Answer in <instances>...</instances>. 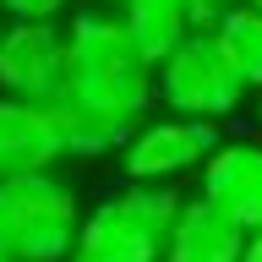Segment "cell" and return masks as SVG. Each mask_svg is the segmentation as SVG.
<instances>
[{
  "label": "cell",
  "mask_w": 262,
  "mask_h": 262,
  "mask_svg": "<svg viewBox=\"0 0 262 262\" xmlns=\"http://www.w3.org/2000/svg\"><path fill=\"white\" fill-rule=\"evenodd\" d=\"M60 98L120 126H137L153 110V60L126 38L110 6H82L60 28Z\"/></svg>",
  "instance_id": "1"
},
{
  "label": "cell",
  "mask_w": 262,
  "mask_h": 262,
  "mask_svg": "<svg viewBox=\"0 0 262 262\" xmlns=\"http://www.w3.org/2000/svg\"><path fill=\"white\" fill-rule=\"evenodd\" d=\"M175 202H180L175 186H142V180L115 186L93 208H82L66 262H159Z\"/></svg>",
  "instance_id": "2"
},
{
  "label": "cell",
  "mask_w": 262,
  "mask_h": 262,
  "mask_svg": "<svg viewBox=\"0 0 262 262\" xmlns=\"http://www.w3.org/2000/svg\"><path fill=\"white\" fill-rule=\"evenodd\" d=\"M82 224V196L60 169L0 175V257L6 262H66Z\"/></svg>",
  "instance_id": "3"
},
{
  "label": "cell",
  "mask_w": 262,
  "mask_h": 262,
  "mask_svg": "<svg viewBox=\"0 0 262 262\" xmlns=\"http://www.w3.org/2000/svg\"><path fill=\"white\" fill-rule=\"evenodd\" d=\"M246 98H251V88L229 71V60L219 55L208 28H191L164 60H153V104H164L169 115L224 126L246 110Z\"/></svg>",
  "instance_id": "4"
},
{
  "label": "cell",
  "mask_w": 262,
  "mask_h": 262,
  "mask_svg": "<svg viewBox=\"0 0 262 262\" xmlns=\"http://www.w3.org/2000/svg\"><path fill=\"white\" fill-rule=\"evenodd\" d=\"M219 137L224 131L213 120H191V115H169V110L142 115L120 142V169H126V180H142V186H180L186 175L202 169Z\"/></svg>",
  "instance_id": "5"
},
{
  "label": "cell",
  "mask_w": 262,
  "mask_h": 262,
  "mask_svg": "<svg viewBox=\"0 0 262 262\" xmlns=\"http://www.w3.org/2000/svg\"><path fill=\"white\" fill-rule=\"evenodd\" d=\"M196 196L229 224L262 229V137H219L196 169Z\"/></svg>",
  "instance_id": "6"
},
{
  "label": "cell",
  "mask_w": 262,
  "mask_h": 262,
  "mask_svg": "<svg viewBox=\"0 0 262 262\" xmlns=\"http://www.w3.org/2000/svg\"><path fill=\"white\" fill-rule=\"evenodd\" d=\"M60 22H0V93L22 104L60 98Z\"/></svg>",
  "instance_id": "7"
},
{
  "label": "cell",
  "mask_w": 262,
  "mask_h": 262,
  "mask_svg": "<svg viewBox=\"0 0 262 262\" xmlns=\"http://www.w3.org/2000/svg\"><path fill=\"white\" fill-rule=\"evenodd\" d=\"M246 229L229 224L219 208H208L202 196H180L175 219L164 229V251L159 262H241Z\"/></svg>",
  "instance_id": "8"
},
{
  "label": "cell",
  "mask_w": 262,
  "mask_h": 262,
  "mask_svg": "<svg viewBox=\"0 0 262 262\" xmlns=\"http://www.w3.org/2000/svg\"><path fill=\"white\" fill-rule=\"evenodd\" d=\"M60 169V137L49 104H22L0 93V175Z\"/></svg>",
  "instance_id": "9"
},
{
  "label": "cell",
  "mask_w": 262,
  "mask_h": 262,
  "mask_svg": "<svg viewBox=\"0 0 262 262\" xmlns=\"http://www.w3.org/2000/svg\"><path fill=\"white\" fill-rule=\"evenodd\" d=\"M110 11H115V22L126 28V38L142 49L147 60H164V55L191 33L180 0H110Z\"/></svg>",
  "instance_id": "10"
},
{
  "label": "cell",
  "mask_w": 262,
  "mask_h": 262,
  "mask_svg": "<svg viewBox=\"0 0 262 262\" xmlns=\"http://www.w3.org/2000/svg\"><path fill=\"white\" fill-rule=\"evenodd\" d=\"M208 38L219 44V55L229 60V71L246 82V88H262V11L257 6H224V11L208 22Z\"/></svg>",
  "instance_id": "11"
},
{
  "label": "cell",
  "mask_w": 262,
  "mask_h": 262,
  "mask_svg": "<svg viewBox=\"0 0 262 262\" xmlns=\"http://www.w3.org/2000/svg\"><path fill=\"white\" fill-rule=\"evenodd\" d=\"M71 0H0V22H60Z\"/></svg>",
  "instance_id": "12"
},
{
  "label": "cell",
  "mask_w": 262,
  "mask_h": 262,
  "mask_svg": "<svg viewBox=\"0 0 262 262\" xmlns=\"http://www.w3.org/2000/svg\"><path fill=\"white\" fill-rule=\"evenodd\" d=\"M180 6H186V22L191 28H208L213 16L224 11V6H235V0H180Z\"/></svg>",
  "instance_id": "13"
},
{
  "label": "cell",
  "mask_w": 262,
  "mask_h": 262,
  "mask_svg": "<svg viewBox=\"0 0 262 262\" xmlns=\"http://www.w3.org/2000/svg\"><path fill=\"white\" fill-rule=\"evenodd\" d=\"M241 262H262V229H246V241H241Z\"/></svg>",
  "instance_id": "14"
},
{
  "label": "cell",
  "mask_w": 262,
  "mask_h": 262,
  "mask_svg": "<svg viewBox=\"0 0 262 262\" xmlns=\"http://www.w3.org/2000/svg\"><path fill=\"white\" fill-rule=\"evenodd\" d=\"M251 115H257V137H262V88H251Z\"/></svg>",
  "instance_id": "15"
},
{
  "label": "cell",
  "mask_w": 262,
  "mask_h": 262,
  "mask_svg": "<svg viewBox=\"0 0 262 262\" xmlns=\"http://www.w3.org/2000/svg\"><path fill=\"white\" fill-rule=\"evenodd\" d=\"M246 6H257V11H262V0H246Z\"/></svg>",
  "instance_id": "16"
},
{
  "label": "cell",
  "mask_w": 262,
  "mask_h": 262,
  "mask_svg": "<svg viewBox=\"0 0 262 262\" xmlns=\"http://www.w3.org/2000/svg\"><path fill=\"white\" fill-rule=\"evenodd\" d=\"M0 262H6V257H0Z\"/></svg>",
  "instance_id": "17"
}]
</instances>
